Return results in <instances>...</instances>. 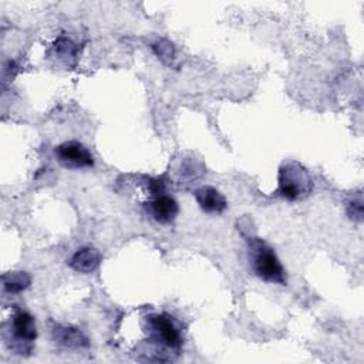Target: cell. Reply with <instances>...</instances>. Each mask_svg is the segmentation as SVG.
Returning a JSON list of instances; mask_svg holds the SVG:
<instances>
[{"label":"cell","instance_id":"2","mask_svg":"<svg viewBox=\"0 0 364 364\" xmlns=\"http://www.w3.org/2000/svg\"><path fill=\"white\" fill-rule=\"evenodd\" d=\"M277 193L287 200H300L310 195L313 179L300 162H286L279 169Z\"/></svg>","mask_w":364,"mask_h":364},{"label":"cell","instance_id":"9","mask_svg":"<svg viewBox=\"0 0 364 364\" xmlns=\"http://www.w3.org/2000/svg\"><path fill=\"white\" fill-rule=\"evenodd\" d=\"M53 336L54 340L64 346V347H70V348H81V347H88L90 341L87 338V336L77 327H71V326H57L53 330Z\"/></svg>","mask_w":364,"mask_h":364},{"label":"cell","instance_id":"4","mask_svg":"<svg viewBox=\"0 0 364 364\" xmlns=\"http://www.w3.org/2000/svg\"><path fill=\"white\" fill-rule=\"evenodd\" d=\"M11 331V348L17 354H24L31 351V344L37 338V326L34 317L24 310H17L10 321Z\"/></svg>","mask_w":364,"mask_h":364},{"label":"cell","instance_id":"10","mask_svg":"<svg viewBox=\"0 0 364 364\" xmlns=\"http://www.w3.org/2000/svg\"><path fill=\"white\" fill-rule=\"evenodd\" d=\"M30 283L31 279L26 272H9L3 274V287L9 293H20L26 290Z\"/></svg>","mask_w":364,"mask_h":364},{"label":"cell","instance_id":"11","mask_svg":"<svg viewBox=\"0 0 364 364\" xmlns=\"http://www.w3.org/2000/svg\"><path fill=\"white\" fill-rule=\"evenodd\" d=\"M152 50L156 54L158 58H161L164 63H171L175 55V50L172 44L166 40H159L155 44H152Z\"/></svg>","mask_w":364,"mask_h":364},{"label":"cell","instance_id":"3","mask_svg":"<svg viewBox=\"0 0 364 364\" xmlns=\"http://www.w3.org/2000/svg\"><path fill=\"white\" fill-rule=\"evenodd\" d=\"M148 341L159 350L178 353L182 346V337L173 318L166 313H155L146 317Z\"/></svg>","mask_w":364,"mask_h":364},{"label":"cell","instance_id":"6","mask_svg":"<svg viewBox=\"0 0 364 364\" xmlns=\"http://www.w3.org/2000/svg\"><path fill=\"white\" fill-rule=\"evenodd\" d=\"M144 208L154 220L162 225L173 222L179 212L178 202L171 195L166 193L151 196L146 202H144Z\"/></svg>","mask_w":364,"mask_h":364},{"label":"cell","instance_id":"1","mask_svg":"<svg viewBox=\"0 0 364 364\" xmlns=\"http://www.w3.org/2000/svg\"><path fill=\"white\" fill-rule=\"evenodd\" d=\"M247 253L250 267L257 277L267 283L286 284V270L269 243L260 237H249Z\"/></svg>","mask_w":364,"mask_h":364},{"label":"cell","instance_id":"7","mask_svg":"<svg viewBox=\"0 0 364 364\" xmlns=\"http://www.w3.org/2000/svg\"><path fill=\"white\" fill-rule=\"evenodd\" d=\"M195 199L199 205V208L206 213L219 215L228 208L226 198L213 186L205 185L195 191Z\"/></svg>","mask_w":364,"mask_h":364},{"label":"cell","instance_id":"5","mask_svg":"<svg viewBox=\"0 0 364 364\" xmlns=\"http://www.w3.org/2000/svg\"><path fill=\"white\" fill-rule=\"evenodd\" d=\"M55 159L67 169L91 168L94 165V156L78 141H65L54 148Z\"/></svg>","mask_w":364,"mask_h":364},{"label":"cell","instance_id":"8","mask_svg":"<svg viewBox=\"0 0 364 364\" xmlns=\"http://www.w3.org/2000/svg\"><path fill=\"white\" fill-rule=\"evenodd\" d=\"M101 262V253L95 247L84 246L78 249L70 259V266L78 273H92Z\"/></svg>","mask_w":364,"mask_h":364},{"label":"cell","instance_id":"12","mask_svg":"<svg viewBox=\"0 0 364 364\" xmlns=\"http://www.w3.org/2000/svg\"><path fill=\"white\" fill-rule=\"evenodd\" d=\"M347 215L350 216V219L361 222L363 220V199L361 196H358L357 200H351L347 206Z\"/></svg>","mask_w":364,"mask_h":364}]
</instances>
